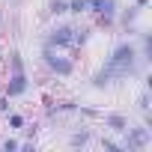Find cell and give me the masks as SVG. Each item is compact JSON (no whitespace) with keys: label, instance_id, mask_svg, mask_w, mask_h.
<instances>
[{"label":"cell","instance_id":"277c9868","mask_svg":"<svg viewBox=\"0 0 152 152\" xmlns=\"http://www.w3.org/2000/svg\"><path fill=\"white\" fill-rule=\"evenodd\" d=\"M119 140H122V149L125 152H149L152 149V125H146V122H128V128L119 134Z\"/></svg>","mask_w":152,"mask_h":152},{"label":"cell","instance_id":"e0dca14e","mask_svg":"<svg viewBox=\"0 0 152 152\" xmlns=\"http://www.w3.org/2000/svg\"><path fill=\"white\" fill-rule=\"evenodd\" d=\"M102 110H104V107H99V104H84V102H81V104H78V113H75V116L84 119V122H93V125H96V122H99V116H102Z\"/></svg>","mask_w":152,"mask_h":152},{"label":"cell","instance_id":"7402d4cb","mask_svg":"<svg viewBox=\"0 0 152 152\" xmlns=\"http://www.w3.org/2000/svg\"><path fill=\"white\" fill-rule=\"evenodd\" d=\"M12 107H15V102H12V99H9L6 93H0V119H3V116H6V113H9Z\"/></svg>","mask_w":152,"mask_h":152},{"label":"cell","instance_id":"ba28073f","mask_svg":"<svg viewBox=\"0 0 152 152\" xmlns=\"http://www.w3.org/2000/svg\"><path fill=\"white\" fill-rule=\"evenodd\" d=\"M128 122H131V116L128 113H122V110H102V116H99V128L102 131H107V134H122L125 128H128Z\"/></svg>","mask_w":152,"mask_h":152},{"label":"cell","instance_id":"9c48e42d","mask_svg":"<svg viewBox=\"0 0 152 152\" xmlns=\"http://www.w3.org/2000/svg\"><path fill=\"white\" fill-rule=\"evenodd\" d=\"M119 6H122V0H87V15L90 18H116V12H119Z\"/></svg>","mask_w":152,"mask_h":152},{"label":"cell","instance_id":"52a82bcc","mask_svg":"<svg viewBox=\"0 0 152 152\" xmlns=\"http://www.w3.org/2000/svg\"><path fill=\"white\" fill-rule=\"evenodd\" d=\"M143 27V9H137L134 3H122L116 12V33L134 39V33Z\"/></svg>","mask_w":152,"mask_h":152},{"label":"cell","instance_id":"d6986e66","mask_svg":"<svg viewBox=\"0 0 152 152\" xmlns=\"http://www.w3.org/2000/svg\"><path fill=\"white\" fill-rule=\"evenodd\" d=\"M18 146H21V137L18 134H6V137H0V152H18Z\"/></svg>","mask_w":152,"mask_h":152},{"label":"cell","instance_id":"4fadbf2b","mask_svg":"<svg viewBox=\"0 0 152 152\" xmlns=\"http://www.w3.org/2000/svg\"><path fill=\"white\" fill-rule=\"evenodd\" d=\"M134 113L137 116L152 113V93H149V87H140L137 90V96H134Z\"/></svg>","mask_w":152,"mask_h":152},{"label":"cell","instance_id":"9a60e30c","mask_svg":"<svg viewBox=\"0 0 152 152\" xmlns=\"http://www.w3.org/2000/svg\"><path fill=\"white\" fill-rule=\"evenodd\" d=\"M96 146L104 149V152H125V149H122V140H119L116 134H107V131L96 134Z\"/></svg>","mask_w":152,"mask_h":152},{"label":"cell","instance_id":"6da1fadb","mask_svg":"<svg viewBox=\"0 0 152 152\" xmlns=\"http://www.w3.org/2000/svg\"><path fill=\"white\" fill-rule=\"evenodd\" d=\"M149 72V63L140 60L134 39L122 36L110 45L104 60L90 72V90L93 93H110L116 87H125L131 81H140V75Z\"/></svg>","mask_w":152,"mask_h":152},{"label":"cell","instance_id":"44dd1931","mask_svg":"<svg viewBox=\"0 0 152 152\" xmlns=\"http://www.w3.org/2000/svg\"><path fill=\"white\" fill-rule=\"evenodd\" d=\"M42 134V122L39 119H27V125L18 131V137H39Z\"/></svg>","mask_w":152,"mask_h":152},{"label":"cell","instance_id":"ac0fdd59","mask_svg":"<svg viewBox=\"0 0 152 152\" xmlns=\"http://www.w3.org/2000/svg\"><path fill=\"white\" fill-rule=\"evenodd\" d=\"M78 99H60V113H63V119H72L75 113H78Z\"/></svg>","mask_w":152,"mask_h":152},{"label":"cell","instance_id":"8992f818","mask_svg":"<svg viewBox=\"0 0 152 152\" xmlns=\"http://www.w3.org/2000/svg\"><path fill=\"white\" fill-rule=\"evenodd\" d=\"M96 134H99V128L93 122L78 119V122L66 131V146L69 149H93L96 146Z\"/></svg>","mask_w":152,"mask_h":152},{"label":"cell","instance_id":"5bb4252c","mask_svg":"<svg viewBox=\"0 0 152 152\" xmlns=\"http://www.w3.org/2000/svg\"><path fill=\"white\" fill-rule=\"evenodd\" d=\"M27 119H30V116H27L24 110H18V107H12V110L3 116V122H6V131H12V134H18V131L27 125Z\"/></svg>","mask_w":152,"mask_h":152},{"label":"cell","instance_id":"603a6c76","mask_svg":"<svg viewBox=\"0 0 152 152\" xmlns=\"http://www.w3.org/2000/svg\"><path fill=\"white\" fill-rule=\"evenodd\" d=\"M131 3H134V6H137V9H143V12H146V9H149V6H152V0H131Z\"/></svg>","mask_w":152,"mask_h":152},{"label":"cell","instance_id":"5b68a950","mask_svg":"<svg viewBox=\"0 0 152 152\" xmlns=\"http://www.w3.org/2000/svg\"><path fill=\"white\" fill-rule=\"evenodd\" d=\"M33 90V78L27 69H6V78H3V93L12 99V102H21L27 99Z\"/></svg>","mask_w":152,"mask_h":152},{"label":"cell","instance_id":"2e32d148","mask_svg":"<svg viewBox=\"0 0 152 152\" xmlns=\"http://www.w3.org/2000/svg\"><path fill=\"white\" fill-rule=\"evenodd\" d=\"M45 18H69V0H45Z\"/></svg>","mask_w":152,"mask_h":152},{"label":"cell","instance_id":"8fae6325","mask_svg":"<svg viewBox=\"0 0 152 152\" xmlns=\"http://www.w3.org/2000/svg\"><path fill=\"white\" fill-rule=\"evenodd\" d=\"M134 45H137L140 60H143V63H152V33H149L146 27H140V30L134 33Z\"/></svg>","mask_w":152,"mask_h":152},{"label":"cell","instance_id":"7a4b0ae2","mask_svg":"<svg viewBox=\"0 0 152 152\" xmlns=\"http://www.w3.org/2000/svg\"><path fill=\"white\" fill-rule=\"evenodd\" d=\"M39 66L51 81H72L78 75V57L72 51H57L39 45Z\"/></svg>","mask_w":152,"mask_h":152},{"label":"cell","instance_id":"30bf717a","mask_svg":"<svg viewBox=\"0 0 152 152\" xmlns=\"http://www.w3.org/2000/svg\"><path fill=\"white\" fill-rule=\"evenodd\" d=\"M93 39H96V27H93V24H84V21L78 18V21H75V36H72L75 51H87V48L93 45Z\"/></svg>","mask_w":152,"mask_h":152},{"label":"cell","instance_id":"3957f363","mask_svg":"<svg viewBox=\"0 0 152 152\" xmlns=\"http://www.w3.org/2000/svg\"><path fill=\"white\" fill-rule=\"evenodd\" d=\"M72 36H75V18H51L39 36V45L57 48V51H75Z\"/></svg>","mask_w":152,"mask_h":152},{"label":"cell","instance_id":"7c38bea8","mask_svg":"<svg viewBox=\"0 0 152 152\" xmlns=\"http://www.w3.org/2000/svg\"><path fill=\"white\" fill-rule=\"evenodd\" d=\"M42 119H45L48 125H54L57 119H63V113H60V99H54V96H45V99H42Z\"/></svg>","mask_w":152,"mask_h":152},{"label":"cell","instance_id":"ffe728a7","mask_svg":"<svg viewBox=\"0 0 152 152\" xmlns=\"http://www.w3.org/2000/svg\"><path fill=\"white\" fill-rule=\"evenodd\" d=\"M87 15V0H69V18H84Z\"/></svg>","mask_w":152,"mask_h":152}]
</instances>
